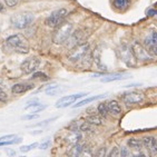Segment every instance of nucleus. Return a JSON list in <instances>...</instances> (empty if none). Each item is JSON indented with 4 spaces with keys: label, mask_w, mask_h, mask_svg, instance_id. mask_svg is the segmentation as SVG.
Wrapping results in <instances>:
<instances>
[{
    "label": "nucleus",
    "mask_w": 157,
    "mask_h": 157,
    "mask_svg": "<svg viewBox=\"0 0 157 157\" xmlns=\"http://www.w3.org/2000/svg\"><path fill=\"white\" fill-rule=\"evenodd\" d=\"M74 30V25L68 21H63L59 26L56 27V30L52 33V42L56 45H63L69 38Z\"/></svg>",
    "instance_id": "nucleus-1"
},
{
    "label": "nucleus",
    "mask_w": 157,
    "mask_h": 157,
    "mask_svg": "<svg viewBox=\"0 0 157 157\" xmlns=\"http://www.w3.org/2000/svg\"><path fill=\"white\" fill-rule=\"evenodd\" d=\"M7 45L10 46L18 54H28L29 52V42L24 35L16 33L8 37L6 40Z\"/></svg>",
    "instance_id": "nucleus-2"
},
{
    "label": "nucleus",
    "mask_w": 157,
    "mask_h": 157,
    "mask_svg": "<svg viewBox=\"0 0 157 157\" xmlns=\"http://www.w3.org/2000/svg\"><path fill=\"white\" fill-rule=\"evenodd\" d=\"M35 19V16L31 12H22V13H17L10 18V22L17 29H25L31 24Z\"/></svg>",
    "instance_id": "nucleus-3"
},
{
    "label": "nucleus",
    "mask_w": 157,
    "mask_h": 157,
    "mask_svg": "<svg viewBox=\"0 0 157 157\" xmlns=\"http://www.w3.org/2000/svg\"><path fill=\"white\" fill-rule=\"evenodd\" d=\"M88 50H89V45L87 42H82V44H79V45L73 47V48H70V52L67 55V58L69 61L77 63V61L82 60L85 55L87 54Z\"/></svg>",
    "instance_id": "nucleus-4"
},
{
    "label": "nucleus",
    "mask_w": 157,
    "mask_h": 157,
    "mask_svg": "<svg viewBox=\"0 0 157 157\" xmlns=\"http://www.w3.org/2000/svg\"><path fill=\"white\" fill-rule=\"evenodd\" d=\"M132 48V52L134 54V57L135 59L138 61H151L153 59V56L149 54L147 49L142 45L139 44L138 41H134L130 46Z\"/></svg>",
    "instance_id": "nucleus-5"
},
{
    "label": "nucleus",
    "mask_w": 157,
    "mask_h": 157,
    "mask_svg": "<svg viewBox=\"0 0 157 157\" xmlns=\"http://www.w3.org/2000/svg\"><path fill=\"white\" fill-rule=\"evenodd\" d=\"M118 54H119L121 60L126 63L128 67L136 66V59L134 57V54L132 52L130 46H128L127 44H123L121 46V48L118 49Z\"/></svg>",
    "instance_id": "nucleus-6"
},
{
    "label": "nucleus",
    "mask_w": 157,
    "mask_h": 157,
    "mask_svg": "<svg viewBox=\"0 0 157 157\" xmlns=\"http://www.w3.org/2000/svg\"><path fill=\"white\" fill-rule=\"evenodd\" d=\"M67 13H68V11H67L66 9H63V8L54 11L52 15L49 16L48 18L46 19V21H45L46 26H47V27H50V28H56L57 26H59V25L65 20Z\"/></svg>",
    "instance_id": "nucleus-7"
},
{
    "label": "nucleus",
    "mask_w": 157,
    "mask_h": 157,
    "mask_svg": "<svg viewBox=\"0 0 157 157\" xmlns=\"http://www.w3.org/2000/svg\"><path fill=\"white\" fill-rule=\"evenodd\" d=\"M40 65V59L37 57H29L26 60L22 61L20 65V70L24 74L28 75V74H33V71H36L38 66Z\"/></svg>",
    "instance_id": "nucleus-8"
},
{
    "label": "nucleus",
    "mask_w": 157,
    "mask_h": 157,
    "mask_svg": "<svg viewBox=\"0 0 157 157\" xmlns=\"http://www.w3.org/2000/svg\"><path fill=\"white\" fill-rule=\"evenodd\" d=\"M88 93H78V94H73V95H68V96H65L63 98H60L59 100H57L56 103V107L57 108H65V107H68L71 104H74L77 99L82 98L84 96H87Z\"/></svg>",
    "instance_id": "nucleus-9"
},
{
    "label": "nucleus",
    "mask_w": 157,
    "mask_h": 157,
    "mask_svg": "<svg viewBox=\"0 0 157 157\" xmlns=\"http://www.w3.org/2000/svg\"><path fill=\"white\" fill-rule=\"evenodd\" d=\"M121 100L127 105H136L144 100V95L139 91H128L121 95Z\"/></svg>",
    "instance_id": "nucleus-10"
},
{
    "label": "nucleus",
    "mask_w": 157,
    "mask_h": 157,
    "mask_svg": "<svg viewBox=\"0 0 157 157\" xmlns=\"http://www.w3.org/2000/svg\"><path fill=\"white\" fill-rule=\"evenodd\" d=\"M85 39V33L82 30H76L71 33V35L69 36V38L66 40V44L67 47H69V48H73V47H75V46L79 45V44H82V40Z\"/></svg>",
    "instance_id": "nucleus-11"
},
{
    "label": "nucleus",
    "mask_w": 157,
    "mask_h": 157,
    "mask_svg": "<svg viewBox=\"0 0 157 157\" xmlns=\"http://www.w3.org/2000/svg\"><path fill=\"white\" fill-rule=\"evenodd\" d=\"M144 45H145V48L149 52V54L151 56H155L157 54V37L155 31H153L151 33V36H148L147 38H145Z\"/></svg>",
    "instance_id": "nucleus-12"
},
{
    "label": "nucleus",
    "mask_w": 157,
    "mask_h": 157,
    "mask_svg": "<svg viewBox=\"0 0 157 157\" xmlns=\"http://www.w3.org/2000/svg\"><path fill=\"white\" fill-rule=\"evenodd\" d=\"M143 146H145L151 156H155L157 154V140L154 136H146L143 139Z\"/></svg>",
    "instance_id": "nucleus-13"
},
{
    "label": "nucleus",
    "mask_w": 157,
    "mask_h": 157,
    "mask_svg": "<svg viewBox=\"0 0 157 157\" xmlns=\"http://www.w3.org/2000/svg\"><path fill=\"white\" fill-rule=\"evenodd\" d=\"M129 77H132V75L128 73H115L110 74V75L103 77L100 79L101 82H116V80H124V79H128Z\"/></svg>",
    "instance_id": "nucleus-14"
},
{
    "label": "nucleus",
    "mask_w": 157,
    "mask_h": 157,
    "mask_svg": "<svg viewBox=\"0 0 157 157\" xmlns=\"http://www.w3.org/2000/svg\"><path fill=\"white\" fill-rule=\"evenodd\" d=\"M106 107H107V110H108L109 114H112L114 116H118L121 113V105L116 100H109L108 103H106Z\"/></svg>",
    "instance_id": "nucleus-15"
},
{
    "label": "nucleus",
    "mask_w": 157,
    "mask_h": 157,
    "mask_svg": "<svg viewBox=\"0 0 157 157\" xmlns=\"http://www.w3.org/2000/svg\"><path fill=\"white\" fill-rule=\"evenodd\" d=\"M33 84H16L12 86L11 91L13 94H22V93H26V91L33 89Z\"/></svg>",
    "instance_id": "nucleus-16"
},
{
    "label": "nucleus",
    "mask_w": 157,
    "mask_h": 157,
    "mask_svg": "<svg viewBox=\"0 0 157 157\" xmlns=\"http://www.w3.org/2000/svg\"><path fill=\"white\" fill-rule=\"evenodd\" d=\"M84 147H85V145L82 143H80V142L76 143V144L73 145V148H70V151H68V155L74 156V157L79 156V155H82V149H84Z\"/></svg>",
    "instance_id": "nucleus-17"
},
{
    "label": "nucleus",
    "mask_w": 157,
    "mask_h": 157,
    "mask_svg": "<svg viewBox=\"0 0 157 157\" xmlns=\"http://www.w3.org/2000/svg\"><path fill=\"white\" fill-rule=\"evenodd\" d=\"M128 147L133 148L135 151H142L143 149V142L138 138H129L127 140Z\"/></svg>",
    "instance_id": "nucleus-18"
},
{
    "label": "nucleus",
    "mask_w": 157,
    "mask_h": 157,
    "mask_svg": "<svg viewBox=\"0 0 157 157\" xmlns=\"http://www.w3.org/2000/svg\"><path fill=\"white\" fill-rule=\"evenodd\" d=\"M105 95H97V96H93V97H89V98H85L84 100H80L79 103L75 104L74 105V108H79V107H82V106H85L86 104H89L91 101H95L97 99H100V98H103Z\"/></svg>",
    "instance_id": "nucleus-19"
},
{
    "label": "nucleus",
    "mask_w": 157,
    "mask_h": 157,
    "mask_svg": "<svg viewBox=\"0 0 157 157\" xmlns=\"http://www.w3.org/2000/svg\"><path fill=\"white\" fill-rule=\"evenodd\" d=\"M82 138V136L80 135V134L77 133V132H73L70 135H68V136L66 137V142L68 143V144H70V145H74V144H76V143L80 142V139Z\"/></svg>",
    "instance_id": "nucleus-20"
},
{
    "label": "nucleus",
    "mask_w": 157,
    "mask_h": 157,
    "mask_svg": "<svg viewBox=\"0 0 157 157\" xmlns=\"http://www.w3.org/2000/svg\"><path fill=\"white\" fill-rule=\"evenodd\" d=\"M86 121L88 123H90L91 125H94V126H100V125H103V119L101 117L97 115H89L88 117H86Z\"/></svg>",
    "instance_id": "nucleus-21"
},
{
    "label": "nucleus",
    "mask_w": 157,
    "mask_h": 157,
    "mask_svg": "<svg viewBox=\"0 0 157 157\" xmlns=\"http://www.w3.org/2000/svg\"><path fill=\"white\" fill-rule=\"evenodd\" d=\"M61 89L59 86H57V85H52V86H49L48 88H46V94L49 95V96H55V95L59 94V93H61Z\"/></svg>",
    "instance_id": "nucleus-22"
},
{
    "label": "nucleus",
    "mask_w": 157,
    "mask_h": 157,
    "mask_svg": "<svg viewBox=\"0 0 157 157\" xmlns=\"http://www.w3.org/2000/svg\"><path fill=\"white\" fill-rule=\"evenodd\" d=\"M78 128L80 132H88V133L94 132V125H91L90 123H88V121H84L82 124H79Z\"/></svg>",
    "instance_id": "nucleus-23"
},
{
    "label": "nucleus",
    "mask_w": 157,
    "mask_h": 157,
    "mask_svg": "<svg viewBox=\"0 0 157 157\" xmlns=\"http://www.w3.org/2000/svg\"><path fill=\"white\" fill-rule=\"evenodd\" d=\"M21 143V138H12V139H8V140H1L0 142V147L2 146H9V145H13V144H19Z\"/></svg>",
    "instance_id": "nucleus-24"
},
{
    "label": "nucleus",
    "mask_w": 157,
    "mask_h": 157,
    "mask_svg": "<svg viewBox=\"0 0 157 157\" xmlns=\"http://www.w3.org/2000/svg\"><path fill=\"white\" fill-rule=\"evenodd\" d=\"M128 2H129V0H114V6L117 9H124L128 6Z\"/></svg>",
    "instance_id": "nucleus-25"
},
{
    "label": "nucleus",
    "mask_w": 157,
    "mask_h": 157,
    "mask_svg": "<svg viewBox=\"0 0 157 157\" xmlns=\"http://www.w3.org/2000/svg\"><path fill=\"white\" fill-rule=\"evenodd\" d=\"M98 113H99L100 116H103V117H107L108 115V110H107V107H106V104L104 103H100L98 105Z\"/></svg>",
    "instance_id": "nucleus-26"
},
{
    "label": "nucleus",
    "mask_w": 157,
    "mask_h": 157,
    "mask_svg": "<svg viewBox=\"0 0 157 157\" xmlns=\"http://www.w3.org/2000/svg\"><path fill=\"white\" fill-rule=\"evenodd\" d=\"M37 146H38V143H33V144H30V145L21 146V147L19 148V151H20L21 153H28V151H30L31 149H33V148H36Z\"/></svg>",
    "instance_id": "nucleus-27"
},
{
    "label": "nucleus",
    "mask_w": 157,
    "mask_h": 157,
    "mask_svg": "<svg viewBox=\"0 0 157 157\" xmlns=\"http://www.w3.org/2000/svg\"><path fill=\"white\" fill-rule=\"evenodd\" d=\"M55 119H57V117H52V118H48V119H46V121H41V123H37V124H33V125H29V128H33V127H40V126H45V125H48L50 121H55Z\"/></svg>",
    "instance_id": "nucleus-28"
},
{
    "label": "nucleus",
    "mask_w": 157,
    "mask_h": 157,
    "mask_svg": "<svg viewBox=\"0 0 157 157\" xmlns=\"http://www.w3.org/2000/svg\"><path fill=\"white\" fill-rule=\"evenodd\" d=\"M132 155V153H130V151H129V148L128 147H121V149H119V156H121V157H128V156H130Z\"/></svg>",
    "instance_id": "nucleus-29"
},
{
    "label": "nucleus",
    "mask_w": 157,
    "mask_h": 157,
    "mask_svg": "<svg viewBox=\"0 0 157 157\" xmlns=\"http://www.w3.org/2000/svg\"><path fill=\"white\" fill-rule=\"evenodd\" d=\"M33 79H36V78H40V79H42V80H48L49 79V77L46 74H44V73H35L33 71Z\"/></svg>",
    "instance_id": "nucleus-30"
},
{
    "label": "nucleus",
    "mask_w": 157,
    "mask_h": 157,
    "mask_svg": "<svg viewBox=\"0 0 157 157\" xmlns=\"http://www.w3.org/2000/svg\"><path fill=\"white\" fill-rule=\"evenodd\" d=\"M50 144H52V142H50V139H49V138H46L45 140H44V142H42L41 144L39 145V149H42V151H45V149L49 148Z\"/></svg>",
    "instance_id": "nucleus-31"
},
{
    "label": "nucleus",
    "mask_w": 157,
    "mask_h": 157,
    "mask_svg": "<svg viewBox=\"0 0 157 157\" xmlns=\"http://www.w3.org/2000/svg\"><path fill=\"white\" fill-rule=\"evenodd\" d=\"M47 106L46 105H41V104H37L35 107H33V114H37V113H39V112H41V110H44V109L46 108Z\"/></svg>",
    "instance_id": "nucleus-32"
},
{
    "label": "nucleus",
    "mask_w": 157,
    "mask_h": 157,
    "mask_svg": "<svg viewBox=\"0 0 157 157\" xmlns=\"http://www.w3.org/2000/svg\"><path fill=\"white\" fill-rule=\"evenodd\" d=\"M109 157H118L119 156V148L118 147H114L112 148V151H110V153L108 154Z\"/></svg>",
    "instance_id": "nucleus-33"
},
{
    "label": "nucleus",
    "mask_w": 157,
    "mask_h": 157,
    "mask_svg": "<svg viewBox=\"0 0 157 157\" xmlns=\"http://www.w3.org/2000/svg\"><path fill=\"white\" fill-rule=\"evenodd\" d=\"M36 118H38V115L37 114H29V115H25L21 117V119H24V121H31V119H36Z\"/></svg>",
    "instance_id": "nucleus-34"
},
{
    "label": "nucleus",
    "mask_w": 157,
    "mask_h": 157,
    "mask_svg": "<svg viewBox=\"0 0 157 157\" xmlns=\"http://www.w3.org/2000/svg\"><path fill=\"white\" fill-rule=\"evenodd\" d=\"M37 104H39V100L37 99V98H35V99H33L31 101H29V103H28V105L26 106V107H25V109L33 108V107H35V106H36Z\"/></svg>",
    "instance_id": "nucleus-35"
},
{
    "label": "nucleus",
    "mask_w": 157,
    "mask_h": 157,
    "mask_svg": "<svg viewBox=\"0 0 157 157\" xmlns=\"http://www.w3.org/2000/svg\"><path fill=\"white\" fill-rule=\"evenodd\" d=\"M5 1V3H6L8 7H15L18 5L19 0H3Z\"/></svg>",
    "instance_id": "nucleus-36"
},
{
    "label": "nucleus",
    "mask_w": 157,
    "mask_h": 157,
    "mask_svg": "<svg viewBox=\"0 0 157 157\" xmlns=\"http://www.w3.org/2000/svg\"><path fill=\"white\" fill-rule=\"evenodd\" d=\"M7 100H8V95H7V93L0 90V101H1V103H6Z\"/></svg>",
    "instance_id": "nucleus-37"
},
{
    "label": "nucleus",
    "mask_w": 157,
    "mask_h": 157,
    "mask_svg": "<svg viewBox=\"0 0 157 157\" xmlns=\"http://www.w3.org/2000/svg\"><path fill=\"white\" fill-rule=\"evenodd\" d=\"M105 155H106V147L99 148V149L96 151V156H98V157H104Z\"/></svg>",
    "instance_id": "nucleus-38"
},
{
    "label": "nucleus",
    "mask_w": 157,
    "mask_h": 157,
    "mask_svg": "<svg viewBox=\"0 0 157 157\" xmlns=\"http://www.w3.org/2000/svg\"><path fill=\"white\" fill-rule=\"evenodd\" d=\"M12 138H16L15 134H11V135H5V136L0 137V142H1V140H8V139H12Z\"/></svg>",
    "instance_id": "nucleus-39"
},
{
    "label": "nucleus",
    "mask_w": 157,
    "mask_h": 157,
    "mask_svg": "<svg viewBox=\"0 0 157 157\" xmlns=\"http://www.w3.org/2000/svg\"><path fill=\"white\" fill-rule=\"evenodd\" d=\"M156 13H157V12H156V10H155V9H148V10H147V15H148V16H151V17L155 16Z\"/></svg>",
    "instance_id": "nucleus-40"
},
{
    "label": "nucleus",
    "mask_w": 157,
    "mask_h": 157,
    "mask_svg": "<svg viewBox=\"0 0 157 157\" xmlns=\"http://www.w3.org/2000/svg\"><path fill=\"white\" fill-rule=\"evenodd\" d=\"M8 154H9V155H16V151H8Z\"/></svg>",
    "instance_id": "nucleus-41"
},
{
    "label": "nucleus",
    "mask_w": 157,
    "mask_h": 157,
    "mask_svg": "<svg viewBox=\"0 0 157 157\" xmlns=\"http://www.w3.org/2000/svg\"><path fill=\"white\" fill-rule=\"evenodd\" d=\"M3 7H5V6H3V5L1 2H0V12H1L3 10Z\"/></svg>",
    "instance_id": "nucleus-42"
},
{
    "label": "nucleus",
    "mask_w": 157,
    "mask_h": 157,
    "mask_svg": "<svg viewBox=\"0 0 157 157\" xmlns=\"http://www.w3.org/2000/svg\"><path fill=\"white\" fill-rule=\"evenodd\" d=\"M0 90H2V89H1V84H0Z\"/></svg>",
    "instance_id": "nucleus-43"
}]
</instances>
